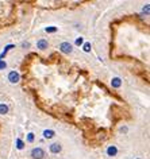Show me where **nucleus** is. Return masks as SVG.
Masks as SVG:
<instances>
[{
  "instance_id": "obj_12",
  "label": "nucleus",
  "mask_w": 150,
  "mask_h": 159,
  "mask_svg": "<svg viewBox=\"0 0 150 159\" xmlns=\"http://www.w3.org/2000/svg\"><path fill=\"white\" fill-rule=\"evenodd\" d=\"M27 142H30V143H31V142H34V133H31V132H30V133L27 135Z\"/></svg>"
},
{
  "instance_id": "obj_2",
  "label": "nucleus",
  "mask_w": 150,
  "mask_h": 159,
  "mask_svg": "<svg viewBox=\"0 0 150 159\" xmlns=\"http://www.w3.org/2000/svg\"><path fill=\"white\" fill-rule=\"evenodd\" d=\"M60 50L62 51V53H65V54H69V53H72V45H70L69 42H62L61 45H60Z\"/></svg>"
},
{
  "instance_id": "obj_7",
  "label": "nucleus",
  "mask_w": 150,
  "mask_h": 159,
  "mask_svg": "<svg viewBox=\"0 0 150 159\" xmlns=\"http://www.w3.org/2000/svg\"><path fill=\"white\" fill-rule=\"evenodd\" d=\"M54 131H51V130H45L43 131V138L45 139H51V138H54Z\"/></svg>"
},
{
  "instance_id": "obj_16",
  "label": "nucleus",
  "mask_w": 150,
  "mask_h": 159,
  "mask_svg": "<svg viewBox=\"0 0 150 159\" xmlns=\"http://www.w3.org/2000/svg\"><path fill=\"white\" fill-rule=\"evenodd\" d=\"M143 12L149 14V4H146V7H143Z\"/></svg>"
},
{
  "instance_id": "obj_13",
  "label": "nucleus",
  "mask_w": 150,
  "mask_h": 159,
  "mask_svg": "<svg viewBox=\"0 0 150 159\" xmlns=\"http://www.w3.org/2000/svg\"><path fill=\"white\" fill-rule=\"evenodd\" d=\"M16 144H18V146H16V147H18V148H19V150H22V148H23V147H25V146H23V142H22V140H20V139H18V140H16Z\"/></svg>"
},
{
  "instance_id": "obj_3",
  "label": "nucleus",
  "mask_w": 150,
  "mask_h": 159,
  "mask_svg": "<svg viewBox=\"0 0 150 159\" xmlns=\"http://www.w3.org/2000/svg\"><path fill=\"white\" fill-rule=\"evenodd\" d=\"M19 78H20L19 73H18V71H15V70H12L11 73L8 74V81H10L11 84H16V82L19 81Z\"/></svg>"
},
{
  "instance_id": "obj_17",
  "label": "nucleus",
  "mask_w": 150,
  "mask_h": 159,
  "mask_svg": "<svg viewBox=\"0 0 150 159\" xmlns=\"http://www.w3.org/2000/svg\"><path fill=\"white\" fill-rule=\"evenodd\" d=\"M22 46H23V47H28V43L25 42V43H22Z\"/></svg>"
},
{
  "instance_id": "obj_8",
  "label": "nucleus",
  "mask_w": 150,
  "mask_h": 159,
  "mask_svg": "<svg viewBox=\"0 0 150 159\" xmlns=\"http://www.w3.org/2000/svg\"><path fill=\"white\" fill-rule=\"evenodd\" d=\"M116 152H118V148H116L115 146H109V147L107 148V154H108L109 156H115Z\"/></svg>"
},
{
  "instance_id": "obj_5",
  "label": "nucleus",
  "mask_w": 150,
  "mask_h": 159,
  "mask_svg": "<svg viewBox=\"0 0 150 159\" xmlns=\"http://www.w3.org/2000/svg\"><path fill=\"white\" fill-rule=\"evenodd\" d=\"M61 144H58V143H53V144L50 146V152H53V154H58L60 151H61Z\"/></svg>"
},
{
  "instance_id": "obj_15",
  "label": "nucleus",
  "mask_w": 150,
  "mask_h": 159,
  "mask_svg": "<svg viewBox=\"0 0 150 159\" xmlns=\"http://www.w3.org/2000/svg\"><path fill=\"white\" fill-rule=\"evenodd\" d=\"M7 66V63L4 62V61H2V59H0V69H4Z\"/></svg>"
},
{
  "instance_id": "obj_1",
  "label": "nucleus",
  "mask_w": 150,
  "mask_h": 159,
  "mask_svg": "<svg viewBox=\"0 0 150 159\" xmlns=\"http://www.w3.org/2000/svg\"><path fill=\"white\" fill-rule=\"evenodd\" d=\"M31 156H33L34 159H43V156H45V151H43L41 147L33 148V151H31Z\"/></svg>"
},
{
  "instance_id": "obj_11",
  "label": "nucleus",
  "mask_w": 150,
  "mask_h": 159,
  "mask_svg": "<svg viewBox=\"0 0 150 159\" xmlns=\"http://www.w3.org/2000/svg\"><path fill=\"white\" fill-rule=\"evenodd\" d=\"M45 31H46V33H56V31H57V27H46L45 28Z\"/></svg>"
},
{
  "instance_id": "obj_10",
  "label": "nucleus",
  "mask_w": 150,
  "mask_h": 159,
  "mask_svg": "<svg viewBox=\"0 0 150 159\" xmlns=\"http://www.w3.org/2000/svg\"><path fill=\"white\" fill-rule=\"evenodd\" d=\"M83 50H84L85 53H89V51H91V43H89V42L84 43V46H83Z\"/></svg>"
},
{
  "instance_id": "obj_14",
  "label": "nucleus",
  "mask_w": 150,
  "mask_h": 159,
  "mask_svg": "<svg viewBox=\"0 0 150 159\" xmlns=\"http://www.w3.org/2000/svg\"><path fill=\"white\" fill-rule=\"evenodd\" d=\"M83 42H84V39L80 36V38H77V39H76V42H74V43H76L77 46H80V45H83Z\"/></svg>"
},
{
  "instance_id": "obj_9",
  "label": "nucleus",
  "mask_w": 150,
  "mask_h": 159,
  "mask_svg": "<svg viewBox=\"0 0 150 159\" xmlns=\"http://www.w3.org/2000/svg\"><path fill=\"white\" fill-rule=\"evenodd\" d=\"M8 112V107L5 104H0V115H5Z\"/></svg>"
},
{
  "instance_id": "obj_6",
  "label": "nucleus",
  "mask_w": 150,
  "mask_h": 159,
  "mask_svg": "<svg viewBox=\"0 0 150 159\" xmlns=\"http://www.w3.org/2000/svg\"><path fill=\"white\" fill-rule=\"evenodd\" d=\"M111 85H112V88H119V86L122 85V80H120L119 77H115V78H112Z\"/></svg>"
},
{
  "instance_id": "obj_4",
  "label": "nucleus",
  "mask_w": 150,
  "mask_h": 159,
  "mask_svg": "<svg viewBox=\"0 0 150 159\" xmlns=\"http://www.w3.org/2000/svg\"><path fill=\"white\" fill-rule=\"evenodd\" d=\"M47 46H49V43H47L46 39H39V41L37 42V47H38L39 50H45V49H47Z\"/></svg>"
}]
</instances>
